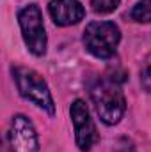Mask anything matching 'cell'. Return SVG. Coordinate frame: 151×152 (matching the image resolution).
Returning <instances> with one entry per match:
<instances>
[{
  "mask_svg": "<svg viewBox=\"0 0 151 152\" xmlns=\"http://www.w3.org/2000/svg\"><path fill=\"white\" fill-rule=\"evenodd\" d=\"M91 99L103 124H117L126 110V99L115 78H101L91 87Z\"/></svg>",
  "mask_w": 151,
  "mask_h": 152,
  "instance_id": "obj_1",
  "label": "cell"
},
{
  "mask_svg": "<svg viewBox=\"0 0 151 152\" xmlns=\"http://www.w3.org/2000/svg\"><path fill=\"white\" fill-rule=\"evenodd\" d=\"M13 76H14V81H16V87H18L21 97H25L27 101H30L38 108L44 110L48 115L55 113L53 97L50 94L46 81L43 80V76L39 73H36L30 67H20L18 66L13 69Z\"/></svg>",
  "mask_w": 151,
  "mask_h": 152,
  "instance_id": "obj_2",
  "label": "cell"
},
{
  "mask_svg": "<svg viewBox=\"0 0 151 152\" xmlns=\"http://www.w3.org/2000/svg\"><path fill=\"white\" fill-rule=\"evenodd\" d=\"M121 41L119 27L112 21H93L84 30L85 50L96 58H110Z\"/></svg>",
  "mask_w": 151,
  "mask_h": 152,
  "instance_id": "obj_3",
  "label": "cell"
},
{
  "mask_svg": "<svg viewBox=\"0 0 151 152\" xmlns=\"http://www.w3.org/2000/svg\"><path fill=\"white\" fill-rule=\"evenodd\" d=\"M18 23L21 28L23 41L30 53L41 57L46 53V32L43 25V14L36 4L25 5L18 12Z\"/></svg>",
  "mask_w": 151,
  "mask_h": 152,
  "instance_id": "obj_4",
  "label": "cell"
},
{
  "mask_svg": "<svg viewBox=\"0 0 151 152\" xmlns=\"http://www.w3.org/2000/svg\"><path fill=\"white\" fill-rule=\"evenodd\" d=\"M71 122H73V127H75V140L76 145L82 152L91 151L100 136H98V131H96V126L89 115V110L85 106V103L82 99H76L75 103L71 104Z\"/></svg>",
  "mask_w": 151,
  "mask_h": 152,
  "instance_id": "obj_5",
  "label": "cell"
},
{
  "mask_svg": "<svg viewBox=\"0 0 151 152\" xmlns=\"http://www.w3.org/2000/svg\"><path fill=\"white\" fill-rule=\"evenodd\" d=\"M11 152H39L38 133L25 115H14L7 133Z\"/></svg>",
  "mask_w": 151,
  "mask_h": 152,
  "instance_id": "obj_6",
  "label": "cell"
},
{
  "mask_svg": "<svg viewBox=\"0 0 151 152\" xmlns=\"http://www.w3.org/2000/svg\"><path fill=\"white\" fill-rule=\"evenodd\" d=\"M48 12L55 25L70 27L84 20L85 9L80 0H52L48 5Z\"/></svg>",
  "mask_w": 151,
  "mask_h": 152,
  "instance_id": "obj_7",
  "label": "cell"
},
{
  "mask_svg": "<svg viewBox=\"0 0 151 152\" xmlns=\"http://www.w3.org/2000/svg\"><path fill=\"white\" fill-rule=\"evenodd\" d=\"M130 18L137 23H151V0H139L130 11Z\"/></svg>",
  "mask_w": 151,
  "mask_h": 152,
  "instance_id": "obj_8",
  "label": "cell"
},
{
  "mask_svg": "<svg viewBox=\"0 0 151 152\" xmlns=\"http://www.w3.org/2000/svg\"><path fill=\"white\" fill-rule=\"evenodd\" d=\"M121 0H91V5H93V11L98 12V14H109L114 12L117 9Z\"/></svg>",
  "mask_w": 151,
  "mask_h": 152,
  "instance_id": "obj_9",
  "label": "cell"
},
{
  "mask_svg": "<svg viewBox=\"0 0 151 152\" xmlns=\"http://www.w3.org/2000/svg\"><path fill=\"white\" fill-rule=\"evenodd\" d=\"M141 83H142V88L151 94V53L144 58V62H142V69H141Z\"/></svg>",
  "mask_w": 151,
  "mask_h": 152,
  "instance_id": "obj_10",
  "label": "cell"
},
{
  "mask_svg": "<svg viewBox=\"0 0 151 152\" xmlns=\"http://www.w3.org/2000/svg\"><path fill=\"white\" fill-rule=\"evenodd\" d=\"M117 152H135V147H133V143L128 140V138H121L119 142H117Z\"/></svg>",
  "mask_w": 151,
  "mask_h": 152,
  "instance_id": "obj_11",
  "label": "cell"
}]
</instances>
